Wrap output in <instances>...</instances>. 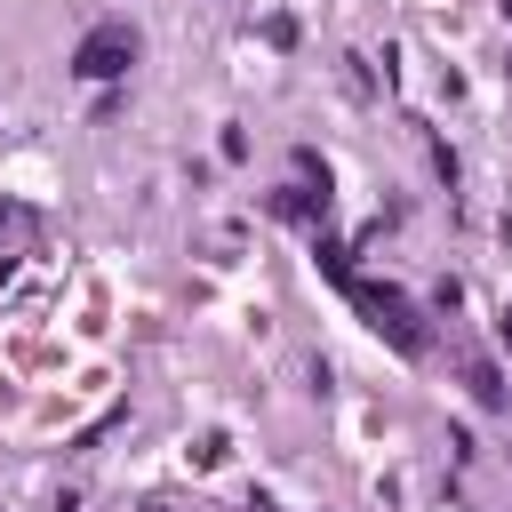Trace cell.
<instances>
[{"instance_id":"obj_1","label":"cell","mask_w":512,"mask_h":512,"mask_svg":"<svg viewBox=\"0 0 512 512\" xmlns=\"http://www.w3.org/2000/svg\"><path fill=\"white\" fill-rule=\"evenodd\" d=\"M320 256H328V272H336V280L352 288V304H360V312H368V320H376V328H384V336H392L400 352H416V344H424V328H416V312H408V296H400V288H376V280H352V272L336 264V248H320Z\"/></svg>"},{"instance_id":"obj_2","label":"cell","mask_w":512,"mask_h":512,"mask_svg":"<svg viewBox=\"0 0 512 512\" xmlns=\"http://www.w3.org/2000/svg\"><path fill=\"white\" fill-rule=\"evenodd\" d=\"M136 64V32L128 24H96L80 48H72V72L80 80H112V72H128Z\"/></svg>"},{"instance_id":"obj_3","label":"cell","mask_w":512,"mask_h":512,"mask_svg":"<svg viewBox=\"0 0 512 512\" xmlns=\"http://www.w3.org/2000/svg\"><path fill=\"white\" fill-rule=\"evenodd\" d=\"M496 336H504V344H512V304H504V320H496Z\"/></svg>"}]
</instances>
